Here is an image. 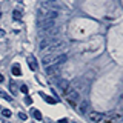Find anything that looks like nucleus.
Masks as SVG:
<instances>
[{"label": "nucleus", "instance_id": "nucleus-16", "mask_svg": "<svg viewBox=\"0 0 123 123\" xmlns=\"http://www.w3.org/2000/svg\"><path fill=\"white\" fill-rule=\"evenodd\" d=\"M2 115H3L5 118H9V117H11V111H9V109H2Z\"/></svg>", "mask_w": 123, "mask_h": 123}, {"label": "nucleus", "instance_id": "nucleus-20", "mask_svg": "<svg viewBox=\"0 0 123 123\" xmlns=\"http://www.w3.org/2000/svg\"><path fill=\"white\" fill-rule=\"evenodd\" d=\"M18 117H20L22 120H26V118H28V115H26L25 112H20V114H18Z\"/></svg>", "mask_w": 123, "mask_h": 123}, {"label": "nucleus", "instance_id": "nucleus-17", "mask_svg": "<svg viewBox=\"0 0 123 123\" xmlns=\"http://www.w3.org/2000/svg\"><path fill=\"white\" fill-rule=\"evenodd\" d=\"M0 97H3V98H5V100H8V102H11V100H12V98L9 97V95L6 94V92H3V91H0Z\"/></svg>", "mask_w": 123, "mask_h": 123}, {"label": "nucleus", "instance_id": "nucleus-8", "mask_svg": "<svg viewBox=\"0 0 123 123\" xmlns=\"http://www.w3.org/2000/svg\"><path fill=\"white\" fill-rule=\"evenodd\" d=\"M105 117H106V115L102 114V112H89V114H88V118H89L92 123H103Z\"/></svg>", "mask_w": 123, "mask_h": 123}, {"label": "nucleus", "instance_id": "nucleus-13", "mask_svg": "<svg viewBox=\"0 0 123 123\" xmlns=\"http://www.w3.org/2000/svg\"><path fill=\"white\" fill-rule=\"evenodd\" d=\"M28 65H29V68L32 69V71H37V63H36V60H34L32 57L28 59Z\"/></svg>", "mask_w": 123, "mask_h": 123}, {"label": "nucleus", "instance_id": "nucleus-15", "mask_svg": "<svg viewBox=\"0 0 123 123\" xmlns=\"http://www.w3.org/2000/svg\"><path fill=\"white\" fill-rule=\"evenodd\" d=\"M32 115H34V118H37V120H42V117H43L38 109H32Z\"/></svg>", "mask_w": 123, "mask_h": 123}, {"label": "nucleus", "instance_id": "nucleus-3", "mask_svg": "<svg viewBox=\"0 0 123 123\" xmlns=\"http://www.w3.org/2000/svg\"><path fill=\"white\" fill-rule=\"evenodd\" d=\"M59 31H60V28H59L57 25H54V26H46V28H43V29H38V36H40L42 38L55 37L57 34H59Z\"/></svg>", "mask_w": 123, "mask_h": 123}, {"label": "nucleus", "instance_id": "nucleus-10", "mask_svg": "<svg viewBox=\"0 0 123 123\" xmlns=\"http://www.w3.org/2000/svg\"><path fill=\"white\" fill-rule=\"evenodd\" d=\"M86 109H88V102H86V100H82V102H80V105H79L80 114H86Z\"/></svg>", "mask_w": 123, "mask_h": 123}, {"label": "nucleus", "instance_id": "nucleus-22", "mask_svg": "<svg viewBox=\"0 0 123 123\" xmlns=\"http://www.w3.org/2000/svg\"><path fill=\"white\" fill-rule=\"evenodd\" d=\"M0 123H6L5 120H3V118H0Z\"/></svg>", "mask_w": 123, "mask_h": 123}, {"label": "nucleus", "instance_id": "nucleus-1", "mask_svg": "<svg viewBox=\"0 0 123 123\" xmlns=\"http://www.w3.org/2000/svg\"><path fill=\"white\" fill-rule=\"evenodd\" d=\"M68 60V55L66 54H46L43 55V59H42V63H43V66H49V65H63L65 62Z\"/></svg>", "mask_w": 123, "mask_h": 123}, {"label": "nucleus", "instance_id": "nucleus-2", "mask_svg": "<svg viewBox=\"0 0 123 123\" xmlns=\"http://www.w3.org/2000/svg\"><path fill=\"white\" fill-rule=\"evenodd\" d=\"M57 17H59V12H57V11L43 9V8H42L37 14V20H55Z\"/></svg>", "mask_w": 123, "mask_h": 123}, {"label": "nucleus", "instance_id": "nucleus-19", "mask_svg": "<svg viewBox=\"0 0 123 123\" xmlns=\"http://www.w3.org/2000/svg\"><path fill=\"white\" fill-rule=\"evenodd\" d=\"M20 91L23 92V94H28V86H26V85H23V86L20 88Z\"/></svg>", "mask_w": 123, "mask_h": 123}, {"label": "nucleus", "instance_id": "nucleus-14", "mask_svg": "<svg viewBox=\"0 0 123 123\" xmlns=\"http://www.w3.org/2000/svg\"><path fill=\"white\" fill-rule=\"evenodd\" d=\"M12 18H14V20H22V12L18 9L12 11Z\"/></svg>", "mask_w": 123, "mask_h": 123}, {"label": "nucleus", "instance_id": "nucleus-4", "mask_svg": "<svg viewBox=\"0 0 123 123\" xmlns=\"http://www.w3.org/2000/svg\"><path fill=\"white\" fill-rule=\"evenodd\" d=\"M65 98L68 100V103L71 106H77V103L80 102V94H79V91H75L74 88H71V89L65 94Z\"/></svg>", "mask_w": 123, "mask_h": 123}, {"label": "nucleus", "instance_id": "nucleus-23", "mask_svg": "<svg viewBox=\"0 0 123 123\" xmlns=\"http://www.w3.org/2000/svg\"><path fill=\"white\" fill-rule=\"evenodd\" d=\"M46 2H51V3H54V2H55V0H46Z\"/></svg>", "mask_w": 123, "mask_h": 123}, {"label": "nucleus", "instance_id": "nucleus-12", "mask_svg": "<svg viewBox=\"0 0 123 123\" xmlns=\"http://www.w3.org/2000/svg\"><path fill=\"white\" fill-rule=\"evenodd\" d=\"M42 97L45 98L46 103H51V105H55L57 103V98H54V97H49V95H45V94H42Z\"/></svg>", "mask_w": 123, "mask_h": 123}, {"label": "nucleus", "instance_id": "nucleus-9", "mask_svg": "<svg viewBox=\"0 0 123 123\" xmlns=\"http://www.w3.org/2000/svg\"><path fill=\"white\" fill-rule=\"evenodd\" d=\"M55 25V20H37V28L43 29L46 26H54Z\"/></svg>", "mask_w": 123, "mask_h": 123}, {"label": "nucleus", "instance_id": "nucleus-11", "mask_svg": "<svg viewBox=\"0 0 123 123\" xmlns=\"http://www.w3.org/2000/svg\"><path fill=\"white\" fill-rule=\"evenodd\" d=\"M12 75H15V77L22 75V69H20V65H18V63L12 65Z\"/></svg>", "mask_w": 123, "mask_h": 123}, {"label": "nucleus", "instance_id": "nucleus-21", "mask_svg": "<svg viewBox=\"0 0 123 123\" xmlns=\"http://www.w3.org/2000/svg\"><path fill=\"white\" fill-rule=\"evenodd\" d=\"M0 82H3V75L2 74H0Z\"/></svg>", "mask_w": 123, "mask_h": 123}, {"label": "nucleus", "instance_id": "nucleus-6", "mask_svg": "<svg viewBox=\"0 0 123 123\" xmlns=\"http://www.w3.org/2000/svg\"><path fill=\"white\" fill-rule=\"evenodd\" d=\"M57 42H59V38H57V37H46V38H42V40H40V45H38V49L43 52L46 48H49L51 45L57 43Z\"/></svg>", "mask_w": 123, "mask_h": 123}, {"label": "nucleus", "instance_id": "nucleus-18", "mask_svg": "<svg viewBox=\"0 0 123 123\" xmlns=\"http://www.w3.org/2000/svg\"><path fill=\"white\" fill-rule=\"evenodd\" d=\"M25 102H26V105H32V98H31L29 95H26V97H25Z\"/></svg>", "mask_w": 123, "mask_h": 123}, {"label": "nucleus", "instance_id": "nucleus-7", "mask_svg": "<svg viewBox=\"0 0 123 123\" xmlns=\"http://www.w3.org/2000/svg\"><path fill=\"white\" fill-rule=\"evenodd\" d=\"M60 69H62V65L55 63V65H49V66H46L45 72H46V75H48V77H54V75L60 74Z\"/></svg>", "mask_w": 123, "mask_h": 123}, {"label": "nucleus", "instance_id": "nucleus-5", "mask_svg": "<svg viewBox=\"0 0 123 123\" xmlns=\"http://www.w3.org/2000/svg\"><path fill=\"white\" fill-rule=\"evenodd\" d=\"M52 82H55V86H57V89H59L62 94H66V92L71 89V83L68 82V80H65V79H57V80H52Z\"/></svg>", "mask_w": 123, "mask_h": 123}]
</instances>
